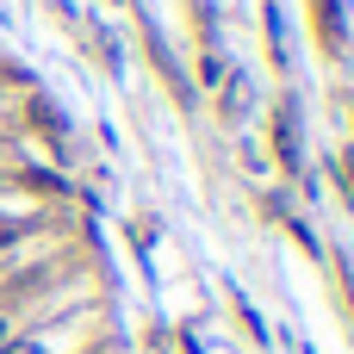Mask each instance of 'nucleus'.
I'll return each mask as SVG.
<instances>
[{
  "label": "nucleus",
  "mask_w": 354,
  "mask_h": 354,
  "mask_svg": "<svg viewBox=\"0 0 354 354\" xmlns=\"http://www.w3.org/2000/svg\"><path fill=\"white\" fill-rule=\"evenodd\" d=\"M0 249H6V230H0Z\"/></svg>",
  "instance_id": "obj_4"
},
{
  "label": "nucleus",
  "mask_w": 354,
  "mask_h": 354,
  "mask_svg": "<svg viewBox=\"0 0 354 354\" xmlns=\"http://www.w3.org/2000/svg\"><path fill=\"white\" fill-rule=\"evenodd\" d=\"M274 143H280V162H286V168H299V143H292V118H286V112L274 118Z\"/></svg>",
  "instance_id": "obj_1"
},
{
  "label": "nucleus",
  "mask_w": 354,
  "mask_h": 354,
  "mask_svg": "<svg viewBox=\"0 0 354 354\" xmlns=\"http://www.w3.org/2000/svg\"><path fill=\"white\" fill-rule=\"evenodd\" d=\"M0 342H12V317L6 311H0Z\"/></svg>",
  "instance_id": "obj_3"
},
{
  "label": "nucleus",
  "mask_w": 354,
  "mask_h": 354,
  "mask_svg": "<svg viewBox=\"0 0 354 354\" xmlns=\"http://www.w3.org/2000/svg\"><path fill=\"white\" fill-rule=\"evenodd\" d=\"M0 354H44L37 342H0Z\"/></svg>",
  "instance_id": "obj_2"
}]
</instances>
